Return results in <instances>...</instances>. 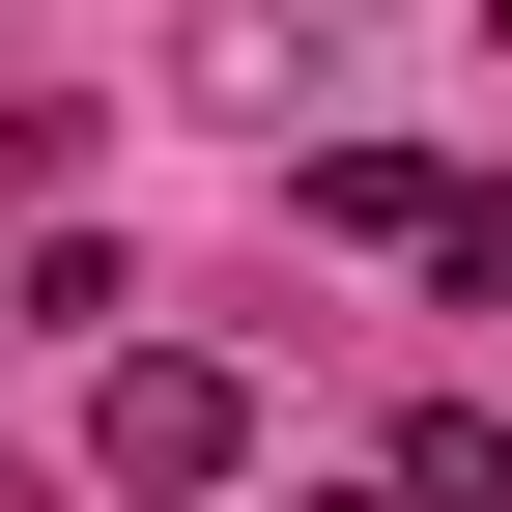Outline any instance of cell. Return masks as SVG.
<instances>
[{
	"label": "cell",
	"instance_id": "3",
	"mask_svg": "<svg viewBox=\"0 0 512 512\" xmlns=\"http://www.w3.org/2000/svg\"><path fill=\"white\" fill-rule=\"evenodd\" d=\"M427 285H456V313H512V171H456V200H427Z\"/></svg>",
	"mask_w": 512,
	"mask_h": 512
},
{
	"label": "cell",
	"instance_id": "1",
	"mask_svg": "<svg viewBox=\"0 0 512 512\" xmlns=\"http://www.w3.org/2000/svg\"><path fill=\"white\" fill-rule=\"evenodd\" d=\"M86 456L143 484V512H200V484L256 456V370H200V342H143V370H114V399H86Z\"/></svg>",
	"mask_w": 512,
	"mask_h": 512
},
{
	"label": "cell",
	"instance_id": "2",
	"mask_svg": "<svg viewBox=\"0 0 512 512\" xmlns=\"http://www.w3.org/2000/svg\"><path fill=\"white\" fill-rule=\"evenodd\" d=\"M399 512H512V427H484V399H427V427H399Z\"/></svg>",
	"mask_w": 512,
	"mask_h": 512
}]
</instances>
